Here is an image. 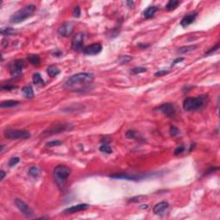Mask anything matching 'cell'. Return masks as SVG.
Here are the masks:
<instances>
[{"label":"cell","mask_w":220,"mask_h":220,"mask_svg":"<svg viewBox=\"0 0 220 220\" xmlns=\"http://www.w3.org/2000/svg\"><path fill=\"white\" fill-rule=\"evenodd\" d=\"M127 5H128V7H133V5H134V2L133 1H127Z\"/></svg>","instance_id":"42"},{"label":"cell","mask_w":220,"mask_h":220,"mask_svg":"<svg viewBox=\"0 0 220 220\" xmlns=\"http://www.w3.org/2000/svg\"><path fill=\"white\" fill-rule=\"evenodd\" d=\"M89 207H90V205L88 204H79V205H72L71 207H68L66 209H65L63 212L66 214H72V213H76L77 212L86 210Z\"/></svg>","instance_id":"14"},{"label":"cell","mask_w":220,"mask_h":220,"mask_svg":"<svg viewBox=\"0 0 220 220\" xmlns=\"http://www.w3.org/2000/svg\"><path fill=\"white\" fill-rule=\"evenodd\" d=\"M28 60L30 62L32 65L34 66H40L41 65V59H40V57L37 54H31L28 56Z\"/></svg>","instance_id":"21"},{"label":"cell","mask_w":220,"mask_h":220,"mask_svg":"<svg viewBox=\"0 0 220 220\" xmlns=\"http://www.w3.org/2000/svg\"><path fill=\"white\" fill-rule=\"evenodd\" d=\"M100 151L106 154H111L113 152L112 148L108 145V144H103V145L100 146Z\"/></svg>","instance_id":"28"},{"label":"cell","mask_w":220,"mask_h":220,"mask_svg":"<svg viewBox=\"0 0 220 220\" xmlns=\"http://www.w3.org/2000/svg\"><path fill=\"white\" fill-rule=\"evenodd\" d=\"M4 135L8 139H28L31 137V133L27 130L19 129H6Z\"/></svg>","instance_id":"6"},{"label":"cell","mask_w":220,"mask_h":220,"mask_svg":"<svg viewBox=\"0 0 220 220\" xmlns=\"http://www.w3.org/2000/svg\"><path fill=\"white\" fill-rule=\"evenodd\" d=\"M184 150L185 148L183 145H180L179 147H177V148L174 150V154L175 156H178V155H180L181 153H182V151H184Z\"/></svg>","instance_id":"37"},{"label":"cell","mask_w":220,"mask_h":220,"mask_svg":"<svg viewBox=\"0 0 220 220\" xmlns=\"http://www.w3.org/2000/svg\"><path fill=\"white\" fill-rule=\"evenodd\" d=\"M17 86L16 85H13V84H6V85H2L1 86V89L3 90H13L16 89Z\"/></svg>","instance_id":"34"},{"label":"cell","mask_w":220,"mask_h":220,"mask_svg":"<svg viewBox=\"0 0 220 220\" xmlns=\"http://www.w3.org/2000/svg\"><path fill=\"white\" fill-rule=\"evenodd\" d=\"M157 10H158V8H157V6H150V7H148L146 10L144 11L143 13L144 18L150 19V18L153 17L154 15H155V13H156Z\"/></svg>","instance_id":"17"},{"label":"cell","mask_w":220,"mask_h":220,"mask_svg":"<svg viewBox=\"0 0 220 220\" xmlns=\"http://www.w3.org/2000/svg\"><path fill=\"white\" fill-rule=\"evenodd\" d=\"M80 14H81V10H80L79 6H75V8L73 10V15L77 18V17L80 16Z\"/></svg>","instance_id":"36"},{"label":"cell","mask_w":220,"mask_h":220,"mask_svg":"<svg viewBox=\"0 0 220 220\" xmlns=\"http://www.w3.org/2000/svg\"><path fill=\"white\" fill-rule=\"evenodd\" d=\"M24 67V61L22 60V59H17L13 61L9 66V71H10V75L13 77H19L22 72V69Z\"/></svg>","instance_id":"8"},{"label":"cell","mask_w":220,"mask_h":220,"mask_svg":"<svg viewBox=\"0 0 220 220\" xmlns=\"http://www.w3.org/2000/svg\"><path fill=\"white\" fill-rule=\"evenodd\" d=\"M22 93L24 95V96L26 98H29V99H31L35 96V93H34V90L33 88L31 87L30 85H27V86H24V87L22 89Z\"/></svg>","instance_id":"19"},{"label":"cell","mask_w":220,"mask_h":220,"mask_svg":"<svg viewBox=\"0 0 220 220\" xmlns=\"http://www.w3.org/2000/svg\"><path fill=\"white\" fill-rule=\"evenodd\" d=\"M156 110L163 113L167 117L172 118L175 115V108H174V104L170 103H164V104L160 105L159 107L156 108Z\"/></svg>","instance_id":"10"},{"label":"cell","mask_w":220,"mask_h":220,"mask_svg":"<svg viewBox=\"0 0 220 220\" xmlns=\"http://www.w3.org/2000/svg\"><path fill=\"white\" fill-rule=\"evenodd\" d=\"M196 17H197V12H192L186 15L181 21V25L182 27H188L195 22Z\"/></svg>","instance_id":"16"},{"label":"cell","mask_w":220,"mask_h":220,"mask_svg":"<svg viewBox=\"0 0 220 220\" xmlns=\"http://www.w3.org/2000/svg\"><path fill=\"white\" fill-rule=\"evenodd\" d=\"M20 104L18 101L15 100H8V101H4L0 103V107L1 108H13V107H16Z\"/></svg>","instance_id":"18"},{"label":"cell","mask_w":220,"mask_h":220,"mask_svg":"<svg viewBox=\"0 0 220 220\" xmlns=\"http://www.w3.org/2000/svg\"><path fill=\"white\" fill-rule=\"evenodd\" d=\"M169 204L167 201H162L153 207V212L157 215H162L169 209Z\"/></svg>","instance_id":"15"},{"label":"cell","mask_w":220,"mask_h":220,"mask_svg":"<svg viewBox=\"0 0 220 220\" xmlns=\"http://www.w3.org/2000/svg\"><path fill=\"white\" fill-rule=\"evenodd\" d=\"M141 209H147L148 208V205H141V207H140Z\"/></svg>","instance_id":"45"},{"label":"cell","mask_w":220,"mask_h":220,"mask_svg":"<svg viewBox=\"0 0 220 220\" xmlns=\"http://www.w3.org/2000/svg\"><path fill=\"white\" fill-rule=\"evenodd\" d=\"M157 175V173H150V174H115L109 175V177L113 179L128 180V181H139V180L146 179L149 177H152Z\"/></svg>","instance_id":"7"},{"label":"cell","mask_w":220,"mask_h":220,"mask_svg":"<svg viewBox=\"0 0 220 220\" xmlns=\"http://www.w3.org/2000/svg\"><path fill=\"white\" fill-rule=\"evenodd\" d=\"M218 47H219V42H218V43H217V45H216L215 46L212 47V49H210V50L207 52H205V55H208V54H210V53H212L213 52L217 51V50L218 49Z\"/></svg>","instance_id":"39"},{"label":"cell","mask_w":220,"mask_h":220,"mask_svg":"<svg viewBox=\"0 0 220 220\" xmlns=\"http://www.w3.org/2000/svg\"><path fill=\"white\" fill-rule=\"evenodd\" d=\"M29 174L34 178H36L40 174V169H38V167H36V166H33L29 169Z\"/></svg>","instance_id":"27"},{"label":"cell","mask_w":220,"mask_h":220,"mask_svg":"<svg viewBox=\"0 0 220 220\" xmlns=\"http://www.w3.org/2000/svg\"><path fill=\"white\" fill-rule=\"evenodd\" d=\"M83 41H84V34L78 33L73 38L72 41V48L74 51H83Z\"/></svg>","instance_id":"11"},{"label":"cell","mask_w":220,"mask_h":220,"mask_svg":"<svg viewBox=\"0 0 220 220\" xmlns=\"http://www.w3.org/2000/svg\"><path fill=\"white\" fill-rule=\"evenodd\" d=\"M179 5L180 2L177 1V0H169V2H168V4L165 6V8H166V10H169V11H172V10H175Z\"/></svg>","instance_id":"22"},{"label":"cell","mask_w":220,"mask_h":220,"mask_svg":"<svg viewBox=\"0 0 220 220\" xmlns=\"http://www.w3.org/2000/svg\"><path fill=\"white\" fill-rule=\"evenodd\" d=\"M73 129V126L70 123H59V124H54L45 130L43 133H41L42 137H47L54 134H59V133H65V132H70Z\"/></svg>","instance_id":"5"},{"label":"cell","mask_w":220,"mask_h":220,"mask_svg":"<svg viewBox=\"0 0 220 220\" xmlns=\"http://www.w3.org/2000/svg\"><path fill=\"white\" fill-rule=\"evenodd\" d=\"M126 137L132 139H142V137L139 135V133L134 130H128L126 133Z\"/></svg>","instance_id":"24"},{"label":"cell","mask_w":220,"mask_h":220,"mask_svg":"<svg viewBox=\"0 0 220 220\" xmlns=\"http://www.w3.org/2000/svg\"><path fill=\"white\" fill-rule=\"evenodd\" d=\"M208 102L207 95H200L196 97H188L183 101V108L186 111H197L203 108Z\"/></svg>","instance_id":"2"},{"label":"cell","mask_w":220,"mask_h":220,"mask_svg":"<svg viewBox=\"0 0 220 220\" xmlns=\"http://www.w3.org/2000/svg\"><path fill=\"white\" fill-rule=\"evenodd\" d=\"M169 133H170V135H171L172 137H174V136H176V135L179 133V129L177 127H174V126H172V127H170Z\"/></svg>","instance_id":"35"},{"label":"cell","mask_w":220,"mask_h":220,"mask_svg":"<svg viewBox=\"0 0 220 220\" xmlns=\"http://www.w3.org/2000/svg\"><path fill=\"white\" fill-rule=\"evenodd\" d=\"M147 71V69L146 68H144V67H136V68H133V70H132V73L133 74H138V73H142V72H144Z\"/></svg>","instance_id":"30"},{"label":"cell","mask_w":220,"mask_h":220,"mask_svg":"<svg viewBox=\"0 0 220 220\" xmlns=\"http://www.w3.org/2000/svg\"><path fill=\"white\" fill-rule=\"evenodd\" d=\"M1 34L3 36H13V35H15L16 34V30L12 29V28H3L1 29Z\"/></svg>","instance_id":"26"},{"label":"cell","mask_w":220,"mask_h":220,"mask_svg":"<svg viewBox=\"0 0 220 220\" xmlns=\"http://www.w3.org/2000/svg\"><path fill=\"white\" fill-rule=\"evenodd\" d=\"M72 169L66 165L59 164L53 169V178L56 185L59 188H63L66 182L67 178L71 174Z\"/></svg>","instance_id":"3"},{"label":"cell","mask_w":220,"mask_h":220,"mask_svg":"<svg viewBox=\"0 0 220 220\" xmlns=\"http://www.w3.org/2000/svg\"><path fill=\"white\" fill-rule=\"evenodd\" d=\"M36 6L35 5H28L18 10L10 16V22L11 23H20L26 19L29 18L36 12Z\"/></svg>","instance_id":"4"},{"label":"cell","mask_w":220,"mask_h":220,"mask_svg":"<svg viewBox=\"0 0 220 220\" xmlns=\"http://www.w3.org/2000/svg\"><path fill=\"white\" fill-rule=\"evenodd\" d=\"M145 196L144 195H138V196H135V197H133L129 200V203H136V202H138L140 200H142L144 198Z\"/></svg>","instance_id":"31"},{"label":"cell","mask_w":220,"mask_h":220,"mask_svg":"<svg viewBox=\"0 0 220 220\" xmlns=\"http://www.w3.org/2000/svg\"><path fill=\"white\" fill-rule=\"evenodd\" d=\"M74 26H75L74 22H65L63 25L59 28L58 32L63 37H69L72 34L73 30H74Z\"/></svg>","instance_id":"12"},{"label":"cell","mask_w":220,"mask_h":220,"mask_svg":"<svg viewBox=\"0 0 220 220\" xmlns=\"http://www.w3.org/2000/svg\"><path fill=\"white\" fill-rule=\"evenodd\" d=\"M169 72V71H167V70H161V71H158V72H156L155 73V76H157V77H162V76H164V75L168 74Z\"/></svg>","instance_id":"38"},{"label":"cell","mask_w":220,"mask_h":220,"mask_svg":"<svg viewBox=\"0 0 220 220\" xmlns=\"http://www.w3.org/2000/svg\"><path fill=\"white\" fill-rule=\"evenodd\" d=\"M15 205L22 212V214L25 216V217H27V218H32L34 216V212H33V210L31 209L29 205L26 204L23 200L16 198V199H15Z\"/></svg>","instance_id":"9"},{"label":"cell","mask_w":220,"mask_h":220,"mask_svg":"<svg viewBox=\"0 0 220 220\" xmlns=\"http://www.w3.org/2000/svg\"><path fill=\"white\" fill-rule=\"evenodd\" d=\"M149 46H150L149 44H146V45H145V44H139V45H138V46H140V47H143V48L148 47Z\"/></svg>","instance_id":"44"},{"label":"cell","mask_w":220,"mask_h":220,"mask_svg":"<svg viewBox=\"0 0 220 220\" xmlns=\"http://www.w3.org/2000/svg\"><path fill=\"white\" fill-rule=\"evenodd\" d=\"M197 46L196 45H191V46H182V47H180L177 49V52L179 53H187L188 52L193 51L196 49Z\"/></svg>","instance_id":"25"},{"label":"cell","mask_w":220,"mask_h":220,"mask_svg":"<svg viewBox=\"0 0 220 220\" xmlns=\"http://www.w3.org/2000/svg\"><path fill=\"white\" fill-rule=\"evenodd\" d=\"M103 50V46L100 43H93L85 46L83 50V52L85 55H96Z\"/></svg>","instance_id":"13"},{"label":"cell","mask_w":220,"mask_h":220,"mask_svg":"<svg viewBox=\"0 0 220 220\" xmlns=\"http://www.w3.org/2000/svg\"><path fill=\"white\" fill-rule=\"evenodd\" d=\"M47 73H48V75L50 76V77H55L57 76L58 74H59V69L56 66H54V65H51V66H49L47 67Z\"/></svg>","instance_id":"20"},{"label":"cell","mask_w":220,"mask_h":220,"mask_svg":"<svg viewBox=\"0 0 220 220\" xmlns=\"http://www.w3.org/2000/svg\"><path fill=\"white\" fill-rule=\"evenodd\" d=\"M182 60H184V58H183V57H181V58H177L176 59H174V60L173 64H172V66H174L175 64H178V63L181 62Z\"/></svg>","instance_id":"40"},{"label":"cell","mask_w":220,"mask_h":220,"mask_svg":"<svg viewBox=\"0 0 220 220\" xmlns=\"http://www.w3.org/2000/svg\"><path fill=\"white\" fill-rule=\"evenodd\" d=\"M20 162V158L19 157H12V158L10 159V161H9V166L10 167H13V166H15L16 164H18Z\"/></svg>","instance_id":"33"},{"label":"cell","mask_w":220,"mask_h":220,"mask_svg":"<svg viewBox=\"0 0 220 220\" xmlns=\"http://www.w3.org/2000/svg\"><path fill=\"white\" fill-rule=\"evenodd\" d=\"M0 174H1V180L5 179V171H4V170H1V171H0Z\"/></svg>","instance_id":"43"},{"label":"cell","mask_w":220,"mask_h":220,"mask_svg":"<svg viewBox=\"0 0 220 220\" xmlns=\"http://www.w3.org/2000/svg\"><path fill=\"white\" fill-rule=\"evenodd\" d=\"M94 79V74L91 72H80L73 75L67 79L64 87L66 88H74V87H82L87 84L91 83Z\"/></svg>","instance_id":"1"},{"label":"cell","mask_w":220,"mask_h":220,"mask_svg":"<svg viewBox=\"0 0 220 220\" xmlns=\"http://www.w3.org/2000/svg\"><path fill=\"white\" fill-rule=\"evenodd\" d=\"M132 59V57L128 56V55H124V56L120 57L119 60L120 62V64H127Z\"/></svg>","instance_id":"32"},{"label":"cell","mask_w":220,"mask_h":220,"mask_svg":"<svg viewBox=\"0 0 220 220\" xmlns=\"http://www.w3.org/2000/svg\"><path fill=\"white\" fill-rule=\"evenodd\" d=\"M33 83L36 84V85H43L45 83L44 79L42 78L40 73L36 72L33 75Z\"/></svg>","instance_id":"23"},{"label":"cell","mask_w":220,"mask_h":220,"mask_svg":"<svg viewBox=\"0 0 220 220\" xmlns=\"http://www.w3.org/2000/svg\"><path fill=\"white\" fill-rule=\"evenodd\" d=\"M218 168H212V169H211L210 170H207L206 171V173L205 174H211V173H212V172H214L215 170H218Z\"/></svg>","instance_id":"41"},{"label":"cell","mask_w":220,"mask_h":220,"mask_svg":"<svg viewBox=\"0 0 220 220\" xmlns=\"http://www.w3.org/2000/svg\"><path fill=\"white\" fill-rule=\"evenodd\" d=\"M1 146H2V149H1V153H3V152L5 151V144H2Z\"/></svg>","instance_id":"46"},{"label":"cell","mask_w":220,"mask_h":220,"mask_svg":"<svg viewBox=\"0 0 220 220\" xmlns=\"http://www.w3.org/2000/svg\"><path fill=\"white\" fill-rule=\"evenodd\" d=\"M62 142L60 140H52L50 141L46 144V146L47 147H54V146H59V145H61Z\"/></svg>","instance_id":"29"}]
</instances>
